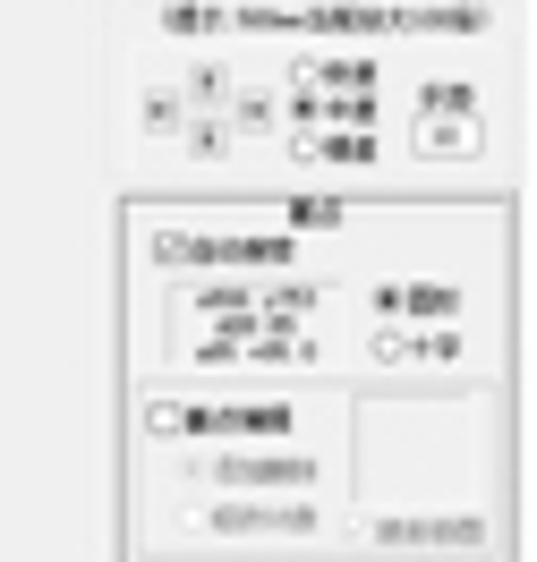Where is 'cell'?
Returning <instances> with one entry per match:
<instances>
[{
  "label": "cell",
  "mask_w": 537,
  "mask_h": 562,
  "mask_svg": "<svg viewBox=\"0 0 537 562\" xmlns=\"http://www.w3.org/2000/svg\"><path fill=\"white\" fill-rule=\"evenodd\" d=\"M469 409L384 401L367 409V512L384 546H444V494H486V460L452 469V435Z\"/></svg>",
  "instance_id": "obj_1"
}]
</instances>
